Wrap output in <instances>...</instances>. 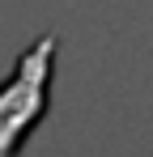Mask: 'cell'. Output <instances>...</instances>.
<instances>
[{
  "label": "cell",
  "mask_w": 153,
  "mask_h": 157,
  "mask_svg": "<svg viewBox=\"0 0 153 157\" xmlns=\"http://www.w3.org/2000/svg\"><path fill=\"white\" fill-rule=\"evenodd\" d=\"M51 77H55V34H38L13 72L0 81V157H22L26 140L51 110Z\"/></svg>",
  "instance_id": "obj_1"
}]
</instances>
